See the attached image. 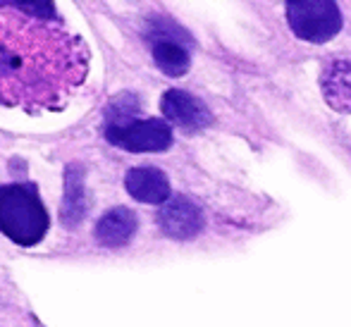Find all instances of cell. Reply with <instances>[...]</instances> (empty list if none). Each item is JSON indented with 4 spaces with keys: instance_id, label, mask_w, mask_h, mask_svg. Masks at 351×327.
Returning <instances> with one entry per match:
<instances>
[{
    "instance_id": "6da1fadb",
    "label": "cell",
    "mask_w": 351,
    "mask_h": 327,
    "mask_svg": "<svg viewBox=\"0 0 351 327\" xmlns=\"http://www.w3.org/2000/svg\"><path fill=\"white\" fill-rule=\"evenodd\" d=\"M88 51L60 24L0 3V103L27 112L58 110L86 79Z\"/></svg>"
},
{
    "instance_id": "7a4b0ae2",
    "label": "cell",
    "mask_w": 351,
    "mask_h": 327,
    "mask_svg": "<svg viewBox=\"0 0 351 327\" xmlns=\"http://www.w3.org/2000/svg\"><path fill=\"white\" fill-rule=\"evenodd\" d=\"M48 213L34 184L0 186V232L19 246H34L48 232Z\"/></svg>"
},
{
    "instance_id": "3957f363",
    "label": "cell",
    "mask_w": 351,
    "mask_h": 327,
    "mask_svg": "<svg viewBox=\"0 0 351 327\" xmlns=\"http://www.w3.org/2000/svg\"><path fill=\"white\" fill-rule=\"evenodd\" d=\"M291 32L311 43H325L342 29L339 8L330 0H294L287 5Z\"/></svg>"
},
{
    "instance_id": "277c9868",
    "label": "cell",
    "mask_w": 351,
    "mask_h": 327,
    "mask_svg": "<svg viewBox=\"0 0 351 327\" xmlns=\"http://www.w3.org/2000/svg\"><path fill=\"white\" fill-rule=\"evenodd\" d=\"M106 138L122 151L160 153L172 146V130L162 120H136L127 127H108Z\"/></svg>"
},
{
    "instance_id": "5b68a950",
    "label": "cell",
    "mask_w": 351,
    "mask_h": 327,
    "mask_svg": "<svg viewBox=\"0 0 351 327\" xmlns=\"http://www.w3.org/2000/svg\"><path fill=\"white\" fill-rule=\"evenodd\" d=\"M206 220L201 208L194 201H189L186 196H175L167 203H162V208L158 210V227L162 234H167L170 239L186 241L194 239L201 230H204Z\"/></svg>"
},
{
    "instance_id": "8992f818",
    "label": "cell",
    "mask_w": 351,
    "mask_h": 327,
    "mask_svg": "<svg viewBox=\"0 0 351 327\" xmlns=\"http://www.w3.org/2000/svg\"><path fill=\"white\" fill-rule=\"evenodd\" d=\"M162 115L177 127H184L189 132L204 130L210 125V110L206 108V103L201 98L191 96V93L182 91V88H170L165 91L160 101Z\"/></svg>"
},
{
    "instance_id": "52a82bcc",
    "label": "cell",
    "mask_w": 351,
    "mask_h": 327,
    "mask_svg": "<svg viewBox=\"0 0 351 327\" xmlns=\"http://www.w3.org/2000/svg\"><path fill=\"white\" fill-rule=\"evenodd\" d=\"M125 186L130 191V196L141 203L160 206V203L170 201V182H167L165 172L158 170V167H132L125 177Z\"/></svg>"
},
{
    "instance_id": "ba28073f",
    "label": "cell",
    "mask_w": 351,
    "mask_h": 327,
    "mask_svg": "<svg viewBox=\"0 0 351 327\" xmlns=\"http://www.w3.org/2000/svg\"><path fill=\"white\" fill-rule=\"evenodd\" d=\"M136 227H139V222H136L134 210H130L125 206H117L98 220L96 239L103 246H125L136 234Z\"/></svg>"
},
{
    "instance_id": "9c48e42d",
    "label": "cell",
    "mask_w": 351,
    "mask_h": 327,
    "mask_svg": "<svg viewBox=\"0 0 351 327\" xmlns=\"http://www.w3.org/2000/svg\"><path fill=\"white\" fill-rule=\"evenodd\" d=\"M323 96L332 110L351 112V60H337L323 72Z\"/></svg>"
},
{
    "instance_id": "30bf717a",
    "label": "cell",
    "mask_w": 351,
    "mask_h": 327,
    "mask_svg": "<svg viewBox=\"0 0 351 327\" xmlns=\"http://www.w3.org/2000/svg\"><path fill=\"white\" fill-rule=\"evenodd\" d=\"M86 215V182L82 165H67L65 170V196L60 206V220L65 227H77Z\"/></svg>"
},
{
    "instance_id": "8fae6325",
    "label": "cell",
    "mask_w": 351,
    "mask_h": 327,
    "mask_svg": "<svg viewBox=\"0 0 351 327\" xmlns=\"http://www.w3.org/2000/svg\"><path fill=\"white\" fill-rule=\"evenodd\" d=\"M153 60L167 77H182L189 72L191 58L184 43L177 41H156L153 43Z\"/></svg>"
},
{
    "instance_id": "7c38bea8",
    "label": "cell",
    "mask_w": 351,
    "mask_h": 327,
    "mask_svg": "<svg viewBox=\"0 0 351 327\" xmlns=\"http://www.w3.org/2000/svg\"><path fill=\"white\" fill-rule=\"evenodd\" d=\"M139 112H141V106H139V98H136L134 93L117 96L106 110L108 127H127V125H132V122H136V115H139Z\"/></svg>"
},
{
    "instance_id": "4fadbf2b",
    "label": "cell",
    "mask_w": 351,
    "mask_h": 327,
    "mask_svg": "<svg viewBox=\"0 0 351 327\" xmlns=\"http://www.w3.org/2000/svg\"><path fill=\"white\" fill-rule=\"evenodd\" d=\"M22 12L32 14V17H38V19H48L51 22L53 14H56V8L51 3H14Z\"/></svg>"
}]
</instances>
